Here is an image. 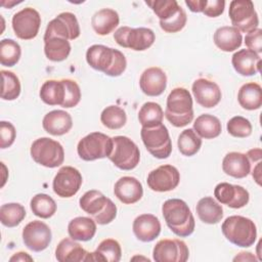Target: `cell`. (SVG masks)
<instances>
[{
	"label": "cell",
	"mask_w": 262,
	"mask_h": 262,
	"mask_svg": "<svg viewBox=\"0 0 262 262\" xmlns=\"http://www.w3.org/2000/svg\"><path fill=\"white\" fill-rule=\"evenodd\" d=\"M21 55L19 44L12 39H3L0 42V63L4 67L15 66Z\"/></svg>",
	"instance_id": "41"
},
{
	"label": "cell",
	"mask_w": 262,
	"mask_h": 262,
	"mask_svg": "<svg viewBox=\"0 0 262 262\" xmlns=\"http://www.w3.org/2000/svg\"><path fill=\"white\" fill-rule=\"evenodd\" d=\"M225 1L223 0H202L201 12L209 17H217L224 11Z\"/></svg>",
	"instance_id": "48"
},
{
	"label": "cell",
	"mask_w": 262,
	"mask_h": 262,
	"mask_svg": "<svg viewBox=\"0 0 262 262\" xmlns=\"http://www.w3.org/2000/svg\"><path fill=\"white\" fill-rule=\"evenodd\" d=\"M71 52L69 40L62 38H51L44 41V53L51 61H62L68 58Z\"/></svg>",
	"instance_id": "35"
},
{
	"label": "cell",
	"mask_w": 262,
	"mask_h": 262,
	"mask_svg": "<svg viewBox=\"0 0 262 262\" xmlns=\"http://www.w3.org/2000/svg\"><path fill=\"white\" fill-rule=\"evenodd\" d=\"M200 220L207 224H217L223 218V208L212 196L202 198L195 207Z\"/></svg>",
	"instance_id": "29"
},
{
	"label": "cell",
	"mask_w": 262,
	"mask_h": 262,
	"mask_svg": "<svg viewBox=\"0 0 262 262\" xmlns=\"http://www.w3.org/2000/svg\"><path fill=\"white\" fill-rule=\"evenodd\" d=\"M100 121L104 127L116 130L125 126L127 115L122 107L118 105H108L101 112Z\"/></svg>",
	"instance_id": "40"
},
{
	"label": "cell",
	"mask_w": 262,
	"mask_h": 262,
	"mask_svg": "<svg viewBox=\"0 0 262 262\" xmlns=\"http://www.w3.org/2000/svg\"><path fill=\"white\" fill-rule=\"evenodd\" d=\"M26 217V210L18 203H8L0 207V221L6 227L17 226Z\"/></svg>",
	"instance_id": "38"
},
{
	"label": "cell",
	"mask_w": 262,
	"mask_h": 262,
	"mask_svg": "<svg viewBox=\"0 0 262 262\" xmlns=\"http://www.w3.org/2000/svg\"><path fill=\"white\" fill-rule=\"evenodd\" d=\"M33 160L46 168H56L64 161V150L62 145L49 137L36 139L30 149Z\"/></svg>",
	"instance_id": "6"
},
{
	"label": "cell",
	"mask_w": 262,
	"mask_h": 262,
	"mask_svg": "<svg viewBox=\"0 0 262 262\" xmlns=\"http://www.w3.org/2000/svg\"><path fill=\"white\" fill-rule=\"evenodd\" d=\"M42 125L44 130L54 136H60L68 133L73 127V120L71 115L62 110H54L47 113Z\"/></svg>",
	"instance_id": "25"
},
{
	"label": "cell",
	"mask_w": 262,
	"mask_h": 262,
	"mask_svg": "<svg viewBox=\"0 0 262 262\" xmlns=\"http://www.w3.org/2000/svg\"><path fill=\"white\" fill-rule=\"evenodd\" d=\"M113 138V149L107 157L119 169L129 171L134 169L140 161V151L136 143L127 136H115Z\"/></svg>",
	"instance_id": "7"
},
{
	"label": "cell",
	"mask_w": 262,
	"mask_h": 262,
	"mask_svg": "<svg viewBox=\"0 0 262 262\" xmlns=\"http://www.w3.org/2000/svg\"><path fill=\"white\" fill-rule=\"evenodd\" d=\"M164 112L161 105L154 101H147L142 104L138 112V121L142 127L150 128L162 124Z\"/></svg>",
	"instance_id": "36"
},
{
	"label": "cell",
	"mask_w": 262,
	"mask_h": 262,
	"mask_svg": "<svg viewBox=\"0 0 262 262\" xmlns=\"http://www.w3.org/2000/svg\"><path fill=\"white\" fill-rule=\"evenodd\" d=\"M79 204L80 208L100 225L111 223L117 216V206L114 202L95 189L86 191L80 198Z\"/></svg>",
	"instance_id": "5"
},
{
	"label": "cell",
	"mask_w": 262,
	"mask_h": 262,
	"mask_svg": "<svg viewBox=\"0 0 262 262\" xmlns=\"http://www.w3.org/2000/svg\"><path fill=\"white\" fill-rule=\"evenodd\" d=\"M9 261H21V262H26V261H33V258L26 252H17L15 253L13 256L10 257Z\"/></svg>",
	"instance_id": "50"
},
{
	"label": "cell",
	"mask_w": 262,
	"mask_h": 262,
	"mask_svg": "<svg viewBox=\"0 0 262 262\" xmlns=\"http://www.w3.org/2000/svg\"><path fill=\"white\" fill-rule=\"evenodd\" d=\"M195 101L203 107L211 108L216 106L222 97L219 86L206 78L196 79L191 87Z\"/></svg>",
	"instance_id": "19"
},
{
	"label": "cell",
	"mask_w": 262,
	"mask_h": 262,
	"mask_svg": "<svg viewBox=\"0 0 262 262\" xmlns=\"http://www.w3.org/2000/svg\"><path fill=\"white\" fill-rule=\"evenodd\" d=\"M222 170L226 175L241 179L251 172V163L246 154L231 151L223 158Z\"/></svg>",
	"instance_id": "26"
},
{
	"label": "cell",
	"mask_w": 262,
	"mask_h": 262,
	"mask_svg": "<svg viewBox=\"0 0 262 262\" xmlns=\"http://www.w3.org/2000/svg\"><path fill=\"white\" fill-rule=\"evenodd\" d=\"M114 193L123 204L132 205L142 198L143 188L141 182L135 177L123 176L115 183Z\"/></svg>",
	"instance_id": "20"
},
{
	"label": "cell",
	"mask_w": 262,
	"mask_h": 262,
	"mask_svg": "<svg viewBox=\"0 0 262 262\" xmlns=\"http://www.w3.org/2000/svg\"><path fill=\"white\" fill-rule=\"evenodd\" d=\"M231 63L237 74L249 77L260 72L261 57L250 49H241L232 55Z\"/></svg>",
	"instance_id": "24"
},
{
	"label": "cell",
	"mask_w": 262,
	"mask_h": 262,
	"mask_svg": "<svg viewBox=\"0 0 262 262\" xmlns=\"http://www.w3.org/2000/svg\"><path fill=\"white\" fill-rule=\"evenodd\" d=\"M226 128H227V132L231 136L237 137V138H246L250 136L253 130L251 122L242 116L232 117L227 122Z\"/></svg>",
	"instance_id": "44"
},
{
	"label": "cell",
	"mask_w": 262,
	"mask_h": 262,
	"mask_svg": "<svg viewBox=\"0 0 262 262\" xmlns=\"http://www.w3.org/2000/svg\"><path fill=\"white\" fill-rule=\"evenodd\" d=\"M68 232L71 238L75 241H90L96 232V222L89 217H76L68 225Z\"/></svg>",
	"instance_id": "30"
},
{
	"label": "cell",
	"mask_w": 262,
	"mask_h": 262,
	"mask_svg": "<svg viewBox=\"0 0 262 262\" xmlns=\"http://www.w3.org/2000/svg\"><path fill=\"white\" fill-rule=\"evenodd\" d=\"M215 45L222 51L231 52L237 49L243 42V37L241 32L229 26H223L218 28L213 36Z\"/></svg>",
	"instance_id": "27"
},
{
	"label": "cell",
	"mask_w": 262,
	"mask_h": 262,
	"mask_svg": "<svg viewBox=\"0 0 262 262\" xmlns=\"http://www.w3.org/2000/svg\"><path fill=\"white\" fill-rule=\"evenodd\" d=\"M162 213L167 226L177 236H189L195 226L194 217L188 205L180 199H170L164 202Z\"/></svg>",
	"instance_id": "2"
},
{
	"label": "cell",
	"mask_w": 262,
	"mask_h": 262,
	"mask_svg": "<svg viewBox=\"0 0 262 262\" xmlns=\"http://www.w3.org/2000/svg\"><path fill=\"white\" fill-rule=\"evenodd\" d=\"M80 26L76 15L72 12H61L47 25L44 41L57 37L66 40H75L80 36Z\"/></svg>",
	"instance_id": "12"
},
{
	"label": "cell",
	"mask_w": 262,
	"mask_h": 262,
	"mask_svg": "<svg viewBox=\"0 0 262 262\" xmlns=\"http://www.w3.org/2000/svg\"><path fill=\"white\" fill-rule=\"evenodd\" d=\"M41 100L48 105L62 106L66 98V85L62 80H47L39 92Z\"/></svg>",
	"instance_id": "31"
},
{
	"label": "cell",
	"mask_w": 262,
	"mask_h": 262,
	"mask_svg": "<svg viewBox=\"0 0 262 262\" xmlns=\"http://www.w3.org/2000/svg\"><path fill=\"white\" fill-rule=\"evenodd\" d=\"M247 157L252 162H257V161L259 162L262 157V151L260 148H253L247 152Z\"/></svg>",
	"instance_id": "51"
},
{
	"label": "cell",
	"mask_w": 262,
	"mask_h": 262,
	"mask_svg": "<svg viewBox=\"0 0 262 262\" xmlns=\"http://www.w3.org/2000/svg\"><path fill=\"white\" fill-rule=\"evenodd\" d=\"M132 229L137 239L149 243L159 236L161 223L158 217L152 214H141L134 219Z\"/></svg>",
	"instance_id": "22"
},
{
	"label": "cell",
	"mask_w": 262,
	"mask_h": 262,
	"mask_svg": "<svg viewBox=\"0 0 262 262\" xmlns=\"http://www.w3.org/2000/svg\"><path fill=\"white\" fill-rule=\"evenodd\" d=\"M92 254V261L119 262L122 256V249L118 241L105 238L101 241Z\"/></svg>",
	"instance_id": "34"
},
{
	"label": "cell",
	"mask_w": 262,
	"mask_h": 262,
	"mask_svg": "<svg viewBox=\"0 0 262 262\" xmlns=\"http://www.w3.org/2000/svg\"><path fill=\"white\" fill-rule=\"evenodd\" d=\"M214 196L219 203L233 209L245 207L250 200L249 191L246 188L228 182L218 183L214 189Z\"/></svg>",
	"instance_id": "18"
},
{
	"label": "cell",
	"mask_w": 262,
	"mask_h": 262,
	"mask_svg": "<svg viewBox=\"0 0 262 262\" xmlns=\"http://www.w3.org/2000/svg\"><path fill=\"white\" fill-rule=\"evenodd\" d=\"M252 176L253 178L256 180V182L260 185V180H261V162L259 161L258 164L256 165V167L253 169V172H252Z\"/></svg>",
	"instance_id": "53"
},
{
	"label": "cell",
	"mask_w": 262,
	"mask_h": 262,
	"mask_svg": "<svg viewBox=\"0 0 262 262\" xmlns=\"http://www.w3.org/2000/svg\"><path fill=\"white\" fill-rule=\"evenodd\" d=\"M180 181V174L176 167L172 165H162L147 175L148 187L158 192H166L176 188Z\"/></svg>",
	"instance_id": "17"
},
{
	"label": "cell",
	"mask_w": 262,
	"mask_h": 262,
	"mask_svg": "<svg viewBox=\"0 0 262 262\" xmlns=\"http://www.w3.org/2000/svg\"><path fill=\"white\" fill-rule=\"evenodd\" d=\"M228 15L232 27L239 32L250 33L258 28L259 18L251 0H233L229 4Z\"/></svg>",
	"instance_id": "11"
},
{
	"label": "cell",
	"mask_w": 262,
	"mask_h": 262,
	"mask_svg": "<svg viewBox=\"0 0 262 262\" xmlns=\"http://www.w3.org/2000/svg\"><path fill=\"white\" fill-rule=\"evenodd\" d=\"M221 230L227 241L242 248L253 246L257 238V228L254 221L241 215L227 217L221 225Z\"/></svg>",
	"instance_id": "4"
},
{
	"label": "cell",
	"mask_w": 262,
	"mask_h": 262,
	"mask_svg": "<svg viewBox=\"0 0 262 262\" xmlns=\"http://www.w3.org/2000/svg\"><path fill=\"white\" fill-rule=\"evenodd\" d=\"M66 85V98L62 107L70 108L76 106L81 99V90L78 83L71 79H63Z\"/></svg>",
	"instance_id": "46"
},
{
	"label": "cell",
	"mask_w": 262,
	"mask_h": 262,
	"mask_svg": "<svg viewBox=\"0 0 262 262\" xmlns=\"http://www.w3.org/2000/svg\"><path fill=\"white\" fill-rule=\"evenodd\" d=\"M82 175L78 169L72 166L61 167L52 182V188L55 194L60 198H72L82 185Z\"/></svg>",
	"instance_id": "15"
},
{
	"label": "cell",
	"mask_w": 262,
	"mask_h": 262,
	"mask_svg": "<svg viewBox=\"0 0 262 262\" xmlns=\"http://www.w3.org/2000/svg\"><path fill=\"white\" fill-rule=\"evenodd\" d=\"M11 23L13 32L17 38L32 40L38 35L41 26V16L36 9L26 7L13 15Z\"/></svg>",
	"instance_id": "13"
},
{
	"label": "cell",
	"mask_w": 262,
	"mask_h": 262,
	"mask_svg": "<svg viewBox=\"0 0 262 262\" xmlns=\"http://www.w3.org/2000/svg\"><path fill=\"white\" fill-rule=\"evenodd\" d=\"M189 257L186 244L178 238H164L159 241L152 250L156 262H185Z\"/></svg>",
	"instance_id": "14"
},
{
	"label": "cell",
	"mask_w": 262,
	"mask_h": 262,
	"mask_svg": "<svg viewBox=\"0 0 262 262\" xmlns=\"http://www.w3.org/2000/svg\"><path fill=\"white\" fill-rule=\"evenodd\" d=\"M177 145L179 151L186 157L194 156L202 146L201 137L194 132L193 129H185L183 130L177 140Z\"/></svg>",
	"instance_id": "39"
},
{
	"label": "cell",
	"mask_w": 262,
	"mask_h": 262,
	"mask_svg": "<svg viewBox=\"0 0 262 262\" xmlns=\"http://www.w3.org/2000/svg\"><path fill=\"white\" fill-rule=\"evenodd\" d=\"M86 61L94 70L110 77L121 76L127 67L125 55L118 49L95 44L86 51Z\"/></svg>",
	"instance_id": "1"
},
{
	"label": "cell",
	"mask_w": 262,
	"mask_h": 262,
	"mask_svg": "<svg viewBox=\"0 0 262 262\" xmlns=\"http://www.w3.org/2000/svg\"><path fill=\"white\" fill-rule=\"evenodd\" d=\"M239 105L248 111L258 110L262 105V88L258 83L244 84L237 93Z\"/></svg>",
	"instance_id": "32"
},
{
	"label": "cell",
	"mask_w": 262,
	"mask_h": 262,
	"mask_svg": "<svg viewBox=\"0 0 262 262\" xmlns=\"http://www.w3.org/2000/svg\"><path fill=\"white\" fill-rule=\"evenodd\" d=\"M21 236L28 249L34 252H41L49 246L52 233L46 223L40 220H33L24 227Z\"/></svg>",
	"instance_id": "16"
},
{
	"label": "cell",
	"mask_w": 262,
	"mask_h": 262,
	"mask_svg": "<svg viewBox=\"0 0 262 262\" xmlns=\"http://www.w3.org/2000/svg\"><path fill=\"white\" fill-rule=\"evenodd\" d=\"M115 41L124 48H130L135 51H143L149 48L156 36L151 29L148 28H130L121 27L114 33Z\"/></svg>",
	"instance_id": "10"
},
{
	"label": "cell",
	"mask_w": 262,
	"mask_h": 262,
	"mask_svg": "<svg viewBox=\"0 0 262 262\" xmlns=\"http://www.w3.org/2000/svg\"><path fill=\"white\" fill-rule=\"evenodd\" d=\"M0 73L2 78L1 98L4 100L16 99L20 94V82L18 77L10 71L2 70Z\"/></svg>",
	"instance_id": "42"
},
{
	"label": "cell",
	"mask_w": 262,
	"mask_h": 262,
	"mask_svg": "<svg viewBox=\"0 0 262 262\" xmlns=\"http://www.w3.org/2000/svg\"><path fill=\"white\" fill-rule=\"evenodd\" d=\"M30 207L34 215L43 219L52 217L57 209L55 201L46 193H38L34 195L31 200Z\"/></svg>",
	"instance_id": "37"
},
{
	"label": "cell",
	"mask_w": 262,
	"mask_h": 262,
	"mask_svg": "<svg viewBox=\"0 0 262 262\" xmlns=\"http://www.w3.org/2000/svg\"><path fill=\"white\" fill-rule=\"evenodd\" d=\"M166 119L175 127H184L193 119L192 97L183 87L174 88L167 97Z\"/></svg>",
	"instance_id": "3"
},
{
	"label": "cell",
	"mask_w": 262,
	"mask_h": 262,
	"mask_svg": "<svg viewBox=\"0 0 262 262\" xmlns=\"http://www.w3.org/2000/svg\"><path fill=\"white\" fill-rule=\"evenodd\" d=\"M16 130L10 122L1 121L0 122V146L1 148H7L12 145L15 140Z\"/></svg>",
	"instance_id": "47"
},
{
	"label": "cell",
	"mask_w": 262,
	"mask_h": 262,
	"mask_svg": "<svg viewBox=\"0 0 262 262\" xmlns=\"http://www.w3.org/2000/svg\"><path fill=\"white\" fill-rule=\"evenodd\" d=\"M193 130L202 138L213 139L221 134L222 126L217 117L203 114L193 122Z\"/></svg>",
	"instance_id": "33"
},
{
	"label": "cell",
	"mask_w": 262,
	"mask_h": 262,
	"mask_svg": "<svg viewBox=\"0 0 262 262\" xmlns=\"http://www.w3.org/2000/svg\"><path fill=\"white\" fill-rule=\"evenodd\" d=\"M255 256L252 255L250 252H241L237 256L233 258V261H255Z\"/></svg>",
	"instance_id": "52"
},
{
	"label": "cell",
	"mask_w": 262,
	"mask_h": 262,
	"mask_svg": "<svg viewBox=\"0 0 262 262\" xmlns=\"http://www.w3.org/2000/svg\"><path fill=\"white\" fill-rule=\"evenodd\" d=\"M160 20H167L175 15L181 6L176 0H151L145 1Z\"/></svg>",
	"instance_id": "43"
},
{
	"label": "cell",
	"mask_w": 262,
	"mask_h": 262,
	"mask_svg": "<svg viewBox=\"0 0 262 262\" xmlns=\"http://www.w3.org/2000/svg\"><path fill=\"white\" fill-rule=\"evenodd\" d=\"M55 258L59 262L92 261V254L87 252L73 238L61 239L55 249Z\"/></svg>",
	"instance_id": "23"
},
{
	"label": "cell",
	"mask_w": 262,
	"mask_h": 262,
	"mask_svg": "<svg viewBox=\"0 0 262 262\" xmlns=\"http://www.w3.org/2000/svg\"><path fill=\"white\" fill-rule=\"evenodd\" d=\"M187 16L182 7L179 11L167 20H160L161 29L166 33H177L181 31L186 25Z\"/></svg>",
	"instance_id": "45"
},
{
	"label": "cell",
	"mask_w": 262,
	"mask_h": 262,
	"mask_svg": "<svg viewBox=\"0 0 262 262\" xmlns=\"http://www.w3.org/2000/svg\"><path fill=\"white\" fill-rule=\"evenodd\" d=\"M139 86L147 96H159L167 87V76L161 68H148L141 74Z\"/></svg>",
	"instance_id": "21"
},
{
	"label": "cell",
	"mask_w": 262,
	"mask_h": 262,
	"mask_svg": "<svg viewBox=\"0 0 262 262\" xmlns=\"http://www.w3.org/2000/svg\"><path fill=\"white\" fill-rule=\"evenodd\" d=\"M142 142L147 151L157 159H167L172 152V141L164 124L155 127H142L140 131Z\"/></svg>",
	"instance_id": "8"
},
{
	"label": "cell",
	"mask_w": 262,
	"mask_h": 262,
	"mask_svg": "<svg viewBox=\"0 0 262 262\" xmlns=\"http://www.w3.org/2000/svg\"><path fill=\"white\" fill-rule=\"evenodd\" d=\"M245 44L248 49L256 52H262V30L257 28L256 30L248 33L245 37Z\"/></svg>",
	"instance_id": "49"
},
{
	"label": "cell",
	"mask_w": 262,
	"mask_h": 262,
	"mask_svg": "<svg viewBox=\"0 0 262 262\" xmlns=\"http://www.w3.org/2000/svg\"><path fill=\"white\" fill-rule=\"evenodd\" d=\"M120 17L116 10L112 8H102L96 11L91 17V26L94 32L100 36L112 33L119 25Z\"/></svg>",
	"instance_id": "28"
},
{
	"label": "cell",
	"mask_w": 262,
	"mask_h": 262,
	"mask_svg": "<svg viewBox=\"0 0 262 262\" xmlns=\"http://www.w3.org/2000/svg\"><path fill=\"white\" fill-rule=\"evenodd\" d=\"M113 149V138L101 132H91L83 137L77 145V152L84 161L106 158Z\"/></svg>",
	"instance_id": "9"
}]
</instances>
